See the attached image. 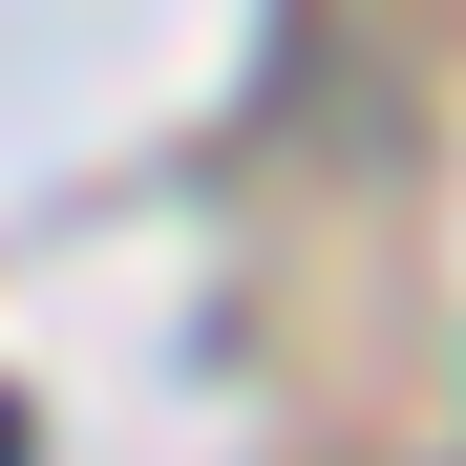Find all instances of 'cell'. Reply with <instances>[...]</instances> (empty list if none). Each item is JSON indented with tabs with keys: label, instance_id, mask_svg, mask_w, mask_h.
I'll return each instance as SVG.
<instances>
[{
	"label": "cell",
	"instance_id": "cell-1",
	"mask_svg": "<svg viewBox=\"0 0 466 466\" xmlns=\"http://www.w3.org/2000/svg\"><path fill=\"white\" fill-rule=\"evenodd\" d=\"M0 466H22V424H0Z\"/></svg>",
	"mask_w": 466,
	"mask_h": 466
}]
</instances>
